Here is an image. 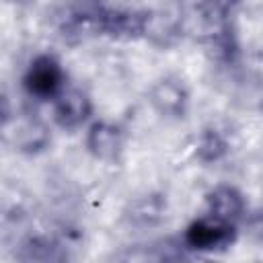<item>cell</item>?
Returning <instances> with one entry per match:
<instances>
[{"mask_svg": "<svg viewBox=\"0 0 263 263\" xmlns=\"http://www.w3.org/2000/svg\"><path fill=\"white\" fill-rule=\"evenodd\" d=\"M245 197L232 185H218L208 193V212L214 218L236 226V222L245 218Z\"/></svg>", "mask_w": 263, "mask_h": 263, "instance_id": "obj_6", "label": "cell"}, {"mask_svg": "<svg viewBox=\"0 0 263 263\" xmlns=\"http://www.w3.org/2000/svg\"><path fill=\"white\" fill-rule=\"evenodd\" d=\"M90 111H92V103H90L88 95L80 88L62 90L53 103V117H55L58 125L64 129L80 127L90 117Z\"/></svg>", "mask_w": 263, "mask_h": 263, "instance_id": "obj_4", "label": "cell"}, {"mask_svg": "<svg viewBox=\"0 0 263 263\" xmlns=\"http://www.w3.org/2000/svg\"><path fill=\"white\" fill-rule=\"evenodd\" d=\"M45 144H47V132L37 121H25L14 132V146H18V150L33 152V150L43 148Z\"/></svg>", "mask_w": 263, "mask_h": 263, "instance_id": "obj_8", "label": "cell"}, {"mask_svg": "<svg viewBox=\"0 0 263 263\" xmlns=\"http://www.w3.org/2000/svg\"><path fill=\"white\" fill-rule=\"evenodd\" d=\"M162 201L158 197H142L138 201H134L127 218L132 224H140V226H152L160 220L162 216Z\"/></svg>", "mask_w": 263, "mask_h": 263, "instance_id": "obj_7", "label": "cell"}, {"mask_svg": "<svg viewBox=\"0 0 263 263\" xmlns=\"http://www.w3.org/2000/svg\"><path fill=\"white\" fill-rule=\"evenodd\" d=\"M234 236H236L234 224L208 214L205 218H199L187 226L185 245H187V249H193V251L212 253V251L228 249L234 242Z\"/></svg>", "mask_w": 263, "mask_h": 263, "instance_id": "obj_1", "label": "cell"}, {"mask_svg": "<svg viewBox=\"0 0 263 263\" xmlns=\"http://www.w3.org/2000/svg\"><path fill=\"white\" fill-rule=\"evenodd\" d=\"M86 148L99 160H113L123 148V134L111 121H97L88 127Z\"/></svg>", "mask_w": 263, "mask_h": 263, "instance_id": "obj_5", "label": "cell"}, {"mask_svg": "<svg viewBox=\"0 0 263 263\" xmlns=\"http://www.w3.org/2000/svg\"><path fill=\"white\" fill-rule=\"evenodd\" d=\"M12 2H16V4H29V2H35V0H12Z\"/></svg>", "mask_w": 263, "mask_h": 263, "instance_id": "obj_11", "label": "cell"}, {"mask_svg": "<svg viewBox=\"0 0 263 263\" xmlns=\"http://www.w3.org/2000/svg\"><path fill=\"white\" fill-rule=\"evenodd\" d=\"M148 101L158 115H162L166 119H179L187 113L189 92L181 80L162 78V80L154 82V86L150 88Z\"/></svg>", "mask_w": 263, "mask_h": 263, "instance_id": "obj_3", "label": "cell"}, {"mask_svg": "<svg viewBox=\"0 0 263 263\" xmlns=\"http://www.w3.org/2000/svg\"><path fill=\"white\" fill-rule=\"evenodd\" d=\"M247 230H249V234H251L257 242H263V208H259L255 214L249 216V220H247Z\"/></svg>", "mask_w": 263, "mask_h": 263, "instance_id": "obj_10", "label": "cell"}, {"mask_svg": "<svg viewBox=\"0 0 263 263\" xmlns=\"http://www.w3.org/2000/svg\"><path fill=\"white\" fill-rule=\"evenodd\" d=\"M226 140L216 132V129H208L201 138H199V144H197V156L203 160V162H212V160H218L220 156H224L226 152Z\"/></svg>", "mask_w": 263, "mask_h": 263, "instance_id": "obj_9", "label": "cell"}, {"mask_svg": "<svg viewBox=\"0 0 263 263\" xmlns=\"http://www.w3.org/2000/svg\"><path fill=\"white\" fill-rule=\"evenodd\" d=\"M64 70L53 55H37L25 72V88L37 99H55L64 88Z\"/></svg>", "mask_w": 263, "mask_h": 263, "instance_id": "obj_2", "label": "cell"}]
</instances>
